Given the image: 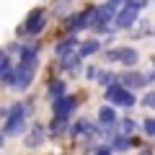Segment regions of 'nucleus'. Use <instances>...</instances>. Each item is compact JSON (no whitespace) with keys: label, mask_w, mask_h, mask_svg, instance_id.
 I'll list each match as a JSON object with an SVG mask.
<instances>
[{"label":"nucleus","mask_w":155,"mask_h":155,"mask_svg":"<svg viewBox=\"0 0 155 155\" xmlns=\"http://www.w3.org/2000/svg\"><path fill=\"white\" fill-rule=\"evenodd\" d=\"M85 78H88V80H98V67H93V65H91L88 70H85Z\"/></svg>","instance_id":"412c9836"},{"label":"nucleus","mask_w":155,"mask_h":155,"mask_svg":"<svg viewBox=\"0 0 155 155\" xmlns=\"http://www.w3.org/2000/svg\"><path fill=\"white\" fill-rule=\"evenodd\" d=\"M44 26H47V11H44V8H34V11L28 13L26 23H23L21 34H28V36H39Z\"/></svg>","instance_id":"7ed1b4c3"},{"label":"nucleus","mask_w":155,"mask_h":155,"mask_svg":"<svg viewBox=\"0 0 155 155\" xmlns=\"http://www.w3.org/2000/svg\"><path fill=\"white\" fill-rule=\"evenodd\" d=\"M65 91H67L65 80H52V83L47 85V93H49L52 101H54V98H62V96H65Z\"/></svg>","instance_id":"2eb2a0df"},{"label":"nucleus","mask_w":155,"mask_h":155,"mask_svg":"<svg viewBox=\"0 0 155 155\" xmlns=\"http://www.w3.org/2000/svg\"><path fill=\"white\" fill-rule=\"evenodd\" d=\"M98 122H101V127H116V124H119L116 111H114V106H111V104L98 109Z\"/></svg>","instance_id":"9b49d317"},{"label":"nucleus","mask_w":155,"mask_h":155,"mask_svg":"<svg viewBox=\"0 0 155 155\" xmlns=\"http://www.w3.org/2000/svg\"><path fill=\"white\" fill-rule=\"evenodd\" d=\"M134 127H137V124H134L132 119H122V122H119V129H122L124 134H129V132H134Z\"/></svg>","instance_id":"6ab92c4d"},{"label":"nucleus","mask_w":155,"mask_h":155,"mask_svg":"<svg viewBox=\"0 0 155 155\" xmlns=\"http://www.w3.org/2000/svg\"><path fill=\"white\" fill-rule=\"evenodd\" d=\"M142 129L147 137H155V119L150 116V119H142Z\"/></svg>","instance_id":"a211bd4d"},{"label":"nucleus","mask_w":155,"mask_h":155,"mask_svg":"<svg viewBox=\"0 0 155 155\" xmlns=\"http://www.w3.org/2000/svg\"><path fill=\"white\" fill-rule=\"evenodd\" d=\"M80 62H83V57L78 54V52H72V54H65V57H60V67L65 72H78L80 70Z\"/></svg>","instance_id":"f8f14e48"},{"label":"nucleus","mask_w":155,"mask_h":155,"mask_svg":"<svg viewBox=\"0 0 155 155\" xmlns=\"http://www.w3.org/2000/svg\"><path fill=\"white\" fill-rule=\"evenodd\" d=\"M3 137H5V132H0V147H3V145H5V140H3Z\"/></svg>","instance_id":"393cba45"},{"label":"nucleus","mask_w":155,"mask_h":155,"mask_svg":"<svg viewBox=\"0 0 155 155\" xmlns=\"http://www.w3.org/2000/svg\"><path fill=\"white\" fill-rule=\"evenodd\" d=\"M70 134H72V137H80V134H85V137H96V134H101V129L96 127V124H91L88 119H78V122L70 127Z\"/></svg>","instance_id":"6e6552de"},{"label":"nucleus","mask_w":155,"mask_h":155,"mask_svg":"<svg viewBox=\"0 0 155 155\" xmlns=\"http://www.w3.org/2000/svg\"><path fill=\"white\" fill-rule=\"evenodd\" d=\"M23 127H26V106L13 104L11 109H8V119H5V129H3V132H5L8 137H13V134H21Z\"/></svg>","instance_id":"f03ea898"},{"label":"nucleus","mask_w":155,"mask_h":155,"mask_svg":"<svg viewBox=\"0 0 155 155\" xmlns=\"http://www.w3.org/2000/svg\"><path fill=\"white\" fill-rule=\"evenodd\" d=\"M153 65H155V60H153Z\"/></svg>","instance_id":"bb28decb"},{"label":"nucleus","mask_w":155,"mask_h":155,"mask_svg":"<svg viewBox=\"0 0 155 155\" xmlns=\"http://www.w3.org/2000/svg\"><path fill=\"white\" fill-rule=\"evenodd\" d=\"M142 104H145V106H150V109H155V91L145 96V98H142Z\"/></svg>","instance_id":"5701e85b"},{"label":"nucleus","mask_w":155,"mask_h":155,"mask_svg":"<svg viewBox=\"0 0 155 155\" xmlns=\"http://www.w3.org/2000/svg\"><path fill=\"white\" fill-rule=\"evenodd\" d=\"M11 65H13V62H11V52H0V75H3Z\"/></svg>","instance_id":"f3484780"},{"label":"nucleus","mask_w":155,"mask_h":155,"mask_svg":"<svg viewBox=\"0 0 155 155\" xmlns=\"http://www.w3.org/2000/svg\"><path fill=\"white\" fill-rule=\"evenodd\" d=\"M116 80H119V75H114V72H98V83L106 85V88H109L111 83H116Z\"/></svg>","instance_id":"dca6fc26"},{"label":"nucleus","mask_w":155,"mask_h":155,"mask_svg":"<svg viewBox=\"0 0 155 155\" xmlns=\"http://www.w3.org/2000/svg\"><path fill=\"white\" fill-rule=\"evenodd\" d=\"M134 145H140V140H132L129 134H114V140H111V147L116 153H124V150L134 147Z\"/></svg>","instance_id":"ddd939ff"},{"label":"nucleus","mask_w":155,"mask_h":155,"mask_svg":"<svg viewBox=\"0 0 155 155\" xmlns=\"http://www.w3.org/2000/svg\"><path fill=\"white\" fill-rule=\"evenodd\" d=\"M111 153H114L111 145H101V147H96V155H111Z\"/></svg>","instance_id":"4be33fe9"},{"label":"nucleus","mask_w":155,"mask_h":155,"mask_svg":"<svg viewBox=\"0 0 155 155\" xmlns=\"http://www.w3.org/2000/svg\"><path fill=\"white\" fill-rule=\"evenodd\" d=\"M106 60L109 62H122L124 67H134L140 60L137 49H132V47H116V49H109L106 52Z\"/></svg>","instance_id":"20e7f679"},{"label":"nucleus","mask_w":155,"mask_h":155,"mask_svg":"<svg viewBox=\"0 0 155 155\" xmlns=\"http://www.w3.org/2000/svg\"><path fill=\"white\" fill-rule=\"evenodd\" d=\"M78 47H80V44H78V36H72V34H70V36H65V39H62V41H60V44L54 47V54H57V57L72 54V52H75Z\"/></svg>","instance_id":"9d476101"},{"label":"nucleus","mask_w":155,"mask_h":155,"mask_svg":"<svg viewBox=\"0 0 155 155\" xmlns=\"http://www.w3.org/2000/svg\"><path fill=\"white\" fill-rule=\"evenodd\" d=\"M78 109V98L75 96H62V98H54L52 101V111H54V116H65V119H70V114Z\"/></svg>","instance_id":"39448f33"},{"label":"nucleus","mask_w":155,"mask_h":155,"mask_svg":"<svg viewBox=\"0 0 155 155\" xmlns=\"http://www.w3.org/2000/svg\"><path fill=\"white\" fill-rule=\"evenodd\" d=\"M140 155H153V153H150V147H145V150H142V153H140Z\"/></svg>","instance_id":"a878e982"},{"label":"nucleus","mask_w":155,"mask_h":155,"mask_svg":"<svg viewBox=\"0 0 155 155\" xmlns=\"http://www.w3.org/2000/svg\"><path fill=\"white\" fill-rule=\"evenodd\" d=\"M124 5L134 8V11H142V8L147 5V0H124Z\"/></svg>","instance_id":"aec40b11"},{"label":"nucleus","mask_w":155,"mask_h":155,"mask_svg":"<svg viewBox=\"0 0 155 155\" xmlns=\"http://www.w3.org/2000/svg\"><path fill=\"white\" fill-rule=\"evenodd\" d=\"M147 80H150V83H155V70H150V72H147Z\"/></svg>","instance_id":"b1692460"},{"label":"nucleus","mask_w":155,"mask_h":155,"mask_svg":"<svg viewBox=\"0 0 155 155\" xmlns=\"http://www.w3.org/2000/svg\"><path fill=\"white\" fill-rule=\"evenodd\" d=\"M98 49H101V41H98V39H88V41H83V44L78 47V54H80V57L85 60V57L96 54Z\"/></svg>","instance_id":"4468645a"},{"label":"nucleus","mask_w":155,"mask_h":155,"mask_svg":"<svg viewBox=\"0 0 155 155\" xmlns=\"http://www.w3.org/2000/svg\"><path fill=\"white\" fill-rule=\"evenodd\" d=\"M106 101H109L111 106H124V109H132V106L137 104L134 93H132L129 88H124L119 80H116V83H111L109 88H106Z\"/></svg>","instance_id":"f257e3e1"},{"label":"nucleus","mask_w":155,"mask_h":155,"mask_svg":"<svg viewBox=\"0 0 155 155\" xmlns=\"http://www.w3.org/2000/svg\"><path fill=\"white\" fill-rule=\"evenodd\" d=\"M119 83H122L124 88L134 91V88H145L150 80H147V75H142V72H124V75H119Z\"/></svg>","instance_id":"0eeeda50"},{"label":"nucleus","mask_w":155,"mask_h":155,"mask_svg":"<svg viewBox=\"0 0 155 155\" xmlns=\"http://www.w3.org/2000/svg\"><path fill=\"white\" fill-rule=\"evenodd\" d=\"M44 137H47V127H44V124H34L31 132H28L26 140H23V145L34 150V147H39V145L44 142Z\"/></svg>","instance_id":"1a4fd4ad"},{"label":"nucleus","mask_w":155,"mask_h":155,"mask_svg":"<svg viewBox=\"0 0 155 155\" xmlns=\"http://www.w3.org/2000/svg\"><path fill=\"white\" fill-rule=\"evenodd\" d=\"M137 13H140V11H134V8H129V5H122V8H119V13H116V18H114L116 28H129V26H134Z\"/></svg>","instance_id":"423d86ee"}]
</instances>
